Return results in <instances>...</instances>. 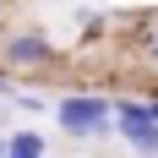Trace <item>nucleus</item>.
I'll use <instances>...</instances> for the list:
<instances>
[{"instance_id": "5", "label": "nucleus", "mask_w": 158, "mask_h": 158, "mask_svg": "<svg viewBox=\"0 0 158 158\" xmlns=\"http://www.w3.org/2000/svg\"><path fill=\"white\" fill-rule=\"evenodd\" d=\"M147 55L158 60V16H153V27H147Z\"/></svg>"}, {"instance_id": "3", "label": "nucleus", "mask_w": 158, "mask_h": 158, "mask_svg": "<svg viewBox=\"0 0 158 158\" xmlns=\"http://www.w3.org/2000/svg\"><path fill=\"white\" fill-rule=\"evenodd\" d=\"M0 60L11 65V71H33V65H49V60H55V44L44 38V27H22V33H6Z\"/></svg>"}, {"instance_id": "2", "label": "nucleus", "mask_w": 158, "mask_h": 158, "mask_svg": "<svg viewBox=\"0 0 158 158\" xmlns=\"http://www.w3.org/2000/svg\"><path fill=\"white\" fill-rule=\"evenodd\" d=\"M109 126L126 136L136 153H158V120L147 114V104H109Z\"/></svg>"}, {"instance_id": "1", "label": "nucleus", "mask_w": 158, "mask_h": 158, "mask_svg": "<svg viewBox=\"0 0 158 158\" xmlns=\"http://www.w3.org/2000/svg\"><path fill=\"white\" fill-rule=\"evenodd\" d=\"M60 126L71 131V136H98V131H109V98H98V93L60 98Z\"/></svg>"}, {"instance_id": "6", "label": "nucleus", "mask_w": 158, "mask_h": 158, "mask_svg": "<svg viewBox=\"0 0 158 158\" xmlns=\"http://www.w3.org/2000/svg\"><path fill=\"white\" fill-rule=\"evenodd\" d=\"M147 114H153V120H158V104H147Z\"/></svg>"}, {"instance_id": "7", "label": "nucleus", "mask_w": 158, "mask_h": 158, "mask_svg": "<svg viewBox=\"0 0 158 158\" xmlns=\"http://www.w3.org/2000/svg\"><path fill=\"white\" fill-rule=\"evenodd\" d=\"M6 158H27V153H6Z\"/></svg>"}, {"instance_id": "4", "label": "nucleus", "mask_w": 158, "mask_h": 158, "mask_svg": "<svg viewBox=\"0 0 158 158\" xmlns=\"http://www.w3.org/2000/svg\"><path fill=\"white\" fill-rule=\"evenodd\" d=\"M6 153H27V158H44V136H38V131H16V136H6Z\"/></svg>"}]
</instances>
